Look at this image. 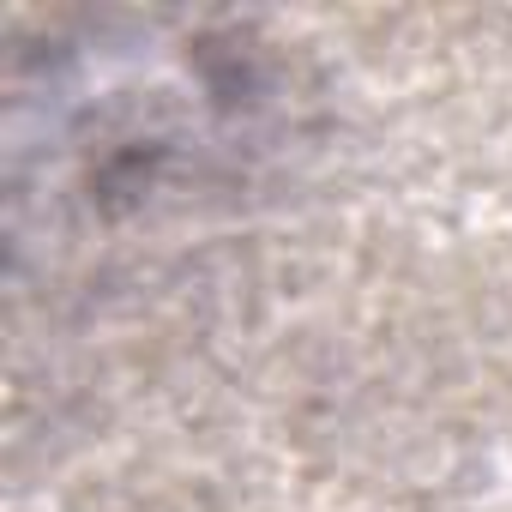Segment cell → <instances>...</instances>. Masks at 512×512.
Wrapping results in <instances>:
<instances>
[{
	"instance_id": "6da1fadb",
	"label": "cell",
	"mask_w": 512,
	"mask_h": 512,
	"mask_svg": "<svg viewBox=\"0 0 512 512\" xmlns=\"http://www.w3.org/2000/svg\"><path fill=\"white\" fill-rule=\"evenodd\" d=\"M266 79L199 37L67 43L13 85V235H97L217 187L260 139Z\"/></svg>"
}]
</instances>
